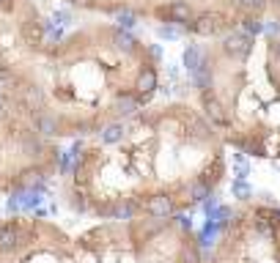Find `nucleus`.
I'll list each match as a JSON object with an SVG mask.
<instances>
[{"label":"nucleus","instance_id":"20e7f679","mask_svg":"<svg viewBox=\"0 0 280 263\" xmlns=\"http://www.w3.org/2000/svg\"><path fill=\"white\" fill-rule=\"evenodd\" d=\"M22 241H25V227H22L20 219L14 217V219L0 222V255L14 252Z\"/></svg>","mask_w":280,"mask_h":263},{"label":"nucleus","instance_id":"1a4fd4ad","mask_svg":"<svg viewBox=\"0 0 280 263\" xmlns=\"http://www.w3.org/2000/svg\"><path fill=\"white\" fill-rule=\"evenodd\" d=\"M44 25H47V22L39 20V17H31V20H25V22L20 25L22 36H25V42L31 44V47L44 44Z\"/></svg>","mask_w":280,"mask_h":263},{"label":"nucleus","instance_id":"dca6fc26","mask_svg":"<svg viewBox=\"0 0 280 263\" xmlns=\"http://www.w3.org/2000/svg\"><path fill=\"white\" fill-rule=\"evenodd\" d=\"M72 6H88V0H69Z\"/></svg>","mask_w":280,"mask_h":263},{"label":"nucleus","instance_id":"423d86ee","mask_svg":"<svg viewBox=\"0 0 280 263\" xmlns=\"http://www.w3.org/2000/svg\"><path fill=\"white\" fill-rule=\"evenodd\" d=\"M110 44H113V50L118 52V55H124V58H137V55H143V50H140V42L132 36L129 31H124V28H115V31L110 33Z\"/></svg>","mask_w":280,"mask_h":263},{"label":"nucleus","instance_id":"0eeeda50","mask_svg":"<svg viewBox=\"0 0 280 263\" xmlns=\"http://www.w3.org/2000/svg\"><path fill=\"white\" fill-rule=\"evenodd\" d=\"M96 137H99L102 148H115V145H121L126 137V124L124 121H107V124H102V129L96 132Z\"/></svg>","mask_w":280,"mask_h":263},{"label":"nucleus","instance_id":"9d476101","mask_svg":"<svg viewBox=\"0 0 280 263\" xmlns=\"http://www.w3.org/2000/svg\"><path fill=\"white\" fill-rule=\"evenodd\" d=\"M22 85V77L14 72L11 66H0V91L9 93V91H17Z\"/></svg>","mask_w":280,"mask_h":263},{"label":"nucleus","instance_id":"6e6552de","mask_svg":"<svg viewBox=\"0 0 280 263\" xmlns=\"http://www.w3.org/2000/svg\"><path fill=\"white\" fill-rule=\"evenodd\" d=\"M20 145H22V154L25 156H31V159H36V162H44V154H47L44 137H39L33 129L20 132Z\"/></svg>","mask_w":280,"mask_h":263},{"label":"nucleus","instance_id":"39448f33","mask_svg":"<svg viewBox=\"0 0 280 263\" xmlns=\"http://www.w3.org/2000/svg\"><path fill=\"white\" fill-rule=\"evenodd\" d=\"M17 99H20V104L31 115L36 113V110L47 107V91L42 85H36V83H22L20 88H17Z\"/></svg>","mask_w":280,"mask_h":263},{"label":"nucleus","instance_id":"f8f14e48","mask_svg":"<svg viewBox=\"0 0 280 263\" xmlns=\"http://www.w3.org/2000/svg\"><path fill=\"white\" fill-rule=\"evenodd\" d=\"M231 192H233V197H236V200H242V203H247L250 197H253V189H250V184L244 178H236L231 184Z\"/></svg>","mask_w":280,"mask_h":263},{"label":"nucleus","instance_id":"f3484780","mask_svg":"<svg viewBox=\"0 0 280 263\" xmlns=\"http://www.w3.org/2000/svg\"><path fill=\"white\" fill-rule=\"evenodd\" d=\"M11 3V0H0V6H9Z\"/></svg>","mask_w":280,"mask_h":263},{"label":"nucleus","instance_id":"9b49d317","mask_svg":"<svg viewBox=\"0 0 280 263\" xmlns=\"http://www.w3.org/2000/svg\"><path fill=\"white\" fill-rule=\"evenodd\" d=\"M201 58H203V50H201V47H195V44H190L184 50V69L192 74L198 69V63H201Z\"/></svg>","mask_w":280,"mask_h":263},{"label":"nucleus","instance_id":"2eb2a0df","mask_svg":"<svg viewBox=\"0 0 280 263\" xmlns=\"http://www.w3.org/2000/svg\"><path fill=\"white\" fill-rule=\"evenodd\" d=\"M6 115H9V99H6V93L0 91V121H3Z\"/></svg>","mask_w":280,"mask_h":263},{"label":"nucleus","instance_id":"7ed1b4c3","mask_svg":"<svg viewBox=\"0 0 280 263\" xmlns=\"http://www.w3.org/2000/svg\"><path fill=\"white\" fill-rule=\"evenodd\" d=\"M31 129L39 134V137L50 140V137H58V134H63L66 129H63L61 118H58L55 113H50V110H36V113L31 115Z\"/></svg>","mask_w":280,"mask_h":263},{"label":"nucleus","instance_id":"f257e3e1","mask_svg":"<svg viewBox=\"0 0 280 263\" xmlns=\"http://www.w3.org/2000/svg\"><path fill=\"white\" fill-rule=\"evenodd\" d=\"M201 96L217 99L223 107L217 132L225 145L244 156L280 162V33L266 36L258 80L231 63L228 83H214Z\"/></svg>","mask_w":280,"mask_h":263},{"label":"nucleus","instance_id":"ddd939ff","mask_svg":"<svg viewBox=\"0 0 280 263\" xmlns=\"http://www.w3.org/2000/svg\"><path fill=\"white\" fill-rule=\"evenodd\" d=\"M184 33V28H179V25H160L157 28V36L160 39H179Z\"/></svg>","mask_w":280,"mask_h":263},{"label":"nucleus","instance_id":"4468645a","mask_svg":"<svg viewBox=\"0 0 280 263\" xmlns=\"http://www.w3.org/2000/svg\"><path fill=\"white\" fill-rule=\"evenodd\" d=\"M52 22H55V25H69V22H72V14H69V11H55V14H52Z\"/></svg>","mask_w":280,"mask_h":263},{"label":"nucleus","instance_id":"f03ea898","mask_svg":"<svg viewBox=\"0 0 280 263\" xmlns=\"http://www.w3.org/2000/svg\"><path fill=\"white\" fill-rule=\"evenodd\" d=\"M206 263H280V206L247 200L236 208Z\"/></svg>","mask_w":280,"mask_h":263}]
</instances>
